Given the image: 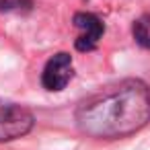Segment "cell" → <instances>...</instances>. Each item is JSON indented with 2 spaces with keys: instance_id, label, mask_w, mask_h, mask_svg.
<instances>
[{
  "instance_id": "obj_6",
  "label": "cell",
  "mask_w": 150,
  "mask_h": 150,
  "mask_svg": "<svg viewBox=\"0 0 150 150\" xmlns=\"http://www.w3.org/2000/svg\"><path fill=\"white\" fill-rule=\"evenodd\" d=\"M27 109L19 107V105H13V103H6L0 99V123H4V121H11V119H17L25 113Z\"/></svg>"
},
{
  "instance_id": "obj_2",
  "label": "cell",
  "mask_w": 150,
  "mask_h": 150,
  "mask_svg": "<svg viewBox=\"0 0 150 150\" xmlns=\"http://www.w3.org/2000/svg\"><path fill=\"white\" fill-rule=\"evenodd\" d=\"M74 74V68H72V58L64 52L56 54L43 68V74H41V82L47 91H62L66 88V84L70 82Z\"/></svg>"
},
{
  "instance_id": "obj_7",
  "label": "cell",
  "mask_w": 150,
  "mask_h": 150,
  "mask_svg": "<svg viewBox=\"0 0 150 150\" xmlns=\"http://www.w3.org/2000/svg\"><path fill=\"white\" fill-rule=\"evenodd\" d=\"M23 2H31V0H0V11H11L23 6Z\"/></svg>"
},
{
  "instance_id": "obj_5",
  "label": "cell",
  "mask_w": 150,
  "mask_h": 150,
  "mask_svg": "<svg viewBox=\"0 0 150 150\" xmlns=\"http://www.w3.org/2000/svg\"><path fill=\"white\" fill-rule=\"evenodd\" d=\"M134 39L138 45L150 50V15H144L140 17L136 23H134Z\"/></svg>"
},
{
  "instance_id": "obj_4",
  "label": "cell",
  "mask_w": 150,
  "mask_h": 150,
  "mask_svg": "<svg viewBox=\"0 0 150 150\" xmlns=\"http://www.w3.org/2000/svg\"><path fill=\"white\" fill-rule=\"evenodd\" d=\"M31 127H33V115H31L29 111H25V113H23L21 117H17V119H11V121L0 123V142L21 138V136H25Z\"/></svg>"
},
{
  "instance_id": "obj_1",
  "label": "cell",
  "mask_w": 150,
  "mask_h": 150,
  "mask_svg": "<svg viewBox=\"0 0 150 150\" xmlns=\"http://www.w3.org/2000/svg\"><path fill=\"white\" fill-rule=\"evenodd\" d=\"M150 121V88L142 80H123L76 109V125L91 138H123Z\"/></svg>"
},
{
  "instance_id": "obj_3",
  "label": "cell",
  "mask_w": 150,
  "mask_h": 150,
  "mask_svg": "<svg viewBox=\"0 0 150 150\" xmlns=\"http://www.w3.org/2000/svg\"><path fill=\"white\" fill-rule=\"evenodd\" d=\"M74 25L80 31L78 39H76V50H80V52L95 50L105 31L103 21L93 13H78V15H74Z\"/></svg>"
}]
</instances>
